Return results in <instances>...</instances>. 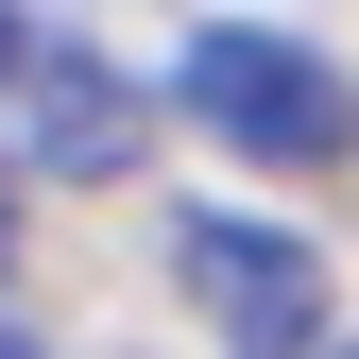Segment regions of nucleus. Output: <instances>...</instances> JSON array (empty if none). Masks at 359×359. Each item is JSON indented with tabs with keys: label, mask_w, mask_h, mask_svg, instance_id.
<instances>
[{
	"label": "nucleus",
	"mask_w": 359,
	"mask_h": 359,
	"mask_svg": "<svg viewBox=\"0 0 359 359\" xmlns=\"http://www.w3.org/2000/svg\"><path fill=\"white\" fill-rule=\"evenodd\" d=\"M171 86H189V120H205V137H240L257 171H325V154L359 137V86L308 52V34H274V18H205Z\"/></svg>",
	"instance_id": "f257e3e1"
},
{
	"label": "nucleus",
	"mask_w": 359,
	"mask_h": 359,
	"mask_svg": "<svg viewBox=\"0 0 359 359\" xmlns=\"http://www.w3.org/2000/svg\"><path fill=\"white\" fill-rule=\"evenodd\" d=\"M171 274H189V308H205L222 359H325V257H308L291 222L205 205V222H171Z\"/></svg>",
	"instance_id": "f03ea898"
},
{
	"label": "nucleus",
	"mask_w": 359,
	"mask_h": 359,
	"mask_svg": "<svg viewBox=\"0 0 359 359\" xmlns=\"http://www.w3.org/2000/svg\"><path fill=\"white\" fill-rule=\"evenodd\" d=\"M52 86H69V103H34V154H52V171H120V154H137L120 69H52Z\"/></svg>",
	"instance_id": "7ed1b4c3"
},
{
	"label": "nucleus",
	"mask_w": 359,
	"mask_h": 359,
	"mask_svg": "<svg viewBox=\"0 0 359 359\" xmlns=\"http://www.w3.org/2000/svg\"><path fill=\"white\" fill-rule=\"evenodd\" d=\"M0 86H18V0H0Z\"/></svg>",
	"instance_id": "20e7f679"
},
{
	"label": "nucleus",
	"mask_w": 359,
	"mask_h": 359,
	"mask_svg": "<svg viewBox=\"0 0 359 359\" xmlns=\"http://www.w3.org/2000/svg\"><path fill=\"white\" fill-rule=\"evenodd\" d=\"M0 359H34V342H18V325H0Z\"/></svg>",
	"instance_id": "39448f33"
},
{
	"label": "nucleus",
	"mask_w": 359,
	"mask_h": 359,
	"mask_svg": "<svg viewBox=\"0 0 359 359\" xmlns=\"http://www.w3.org/2000/svg\"><path fill=\"white\" fill-rule=\"evenodd\" d=\"M325 359H359V342H325Z\"/></svg>",
	"instance_id": "423d86ee"
}]
</instances>
